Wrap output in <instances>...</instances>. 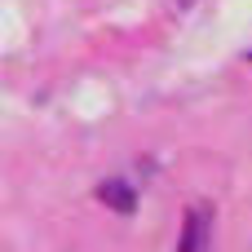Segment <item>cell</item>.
<instances>
[{
	"mask_svg": "<svg viewBox=\"0 0 252 252\" xmlns=\"http://www.w3.org/2000/svg\"><path fill=\"white\" fill-rule=\"evenodd\" d=\"M97 199H102L106 208H115V213H133V208H137V195H133V186H128V182H120V177L102 182V186H97Z\"/></svg>",
	"mask_w": 252,
	"mask_h": 252,
	"instance_id": "cell-2",
	"label": "cell"
},
{
	"mask_svg": "<svg viewBox=\"0 0 252 252\" xmlns=\"http://www.w3.org/2000/svg\"><path fill=\"white\" fill-rule=\"evenodd\" d=\"M208 235H213V208H208V204H195V208H190V217H186L182 248H186V252L208 248Z\"/></svg>",
	"mask_w": 252,
	"mask_h": 252,
	"instance_id": "cell-1",
	"label": "cell"
}]
</instances>
